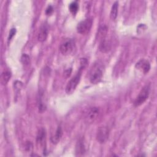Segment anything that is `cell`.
<instances>
[{
    "label": "cell",
    "mask_w": 157,
    "mask_h": 157,
    "mask_svg": "<svg viewBox=\"0 0 157 157\" xmlns=\"http://www.w3.org/2000/svg\"><path fill=\"white\" fill-rule=\"evenodd\" d=\"M103 75L102 67L99 63H95L90 72V81L93 84L98 83L102 79Z\"/></svg>",
    "instance_id": "6da1fadb"
},
{
    "label": "cell",
    "mask_w": 157,
    "mask_h": 157,
    "mask_svg": "<svg viewBox=\"0 0 157 157\" xmlns=\"http://www.w3.org/2000/svg\"><path fill=\"white\" fill-rule=\"evenodd\" d=\"M83 69L80 67L78 71L77 74L68 82L66 86V92L67 94H71L74 93L75 88H77L80 80V77L82 75Z\"/></svg>",
    "instance_id": "7a4b0ae2"
},
{
    "label": "cell",
    "mask_w": 157,
    "mask_h": 157,
    "mask_svg": "<svg viewBox=\"0 0 157 157\" xmlns=\"http://www.w3.org/2000/svg\"><path fill=\"white\" fill-rule=\"evenodd\" d=\"M69 10L71 11V13H72L73 14L76 13L78 10V4L77 1L72 2L69 4Z\"/></svg>",
    "instance_id": "ac0fdd59"
},
{
    "label": "cell",
    "mask_w": 157,
    "mask_h": 157,
    "mask_svg": "<svg viewBox=\"0 0 157 157\" xmlns=\"http://www.w3.org/2000/svg\"><path fill=\"white\" fill-rule=\"evenodd\" d=\"M37 106L39 112L42 113L46 110V104L44 101V94L42 93H39V97L37 98Z\"/></svg>",
    "instance_id": "4fadbf2b"
},
{
    "label": "cell",
    "mask_w": 157,
    "mask_h": 157,
    "mask_svg": "<svg viewBox=\"0 0 157 157\" xmlns=\"http://www.w3.org/2000/svg\"><path fill=\"white\" fill-rule=\"evenodd\" d=\"M93 25V20L90 18H86L80 21L77 26V31L78 33L85 34L91 29Z\"/></svg>",
    "instance_id": "5b68a950"
},
{
    "label": "cell",
    "mask_w": 157,
    "mask_h": 157,
    "mask_svg": "<svg viewBox=\"0 0 157 157\" xmlns=\"http://www.w3.org/2000/svg\"><path fill=\"white\" fill-rule=\"evenodd\" d=\"M136 67L143 72V73L146 74L150 71V64L148 60L141 59L136 64Z\"/></svg>",
    "instance_id": "9c48e42d"
},
{
    "label": "cell",
    "mask_w": 157,
    "mask_h": 157,
    "mask_svg": "<svg viewBox=\"0 0 157 157\" xmlns=\"http://www.w3.org/2000/svg\"><path fill=\"white\" fill-rule=\"evenodd\" d=\"M25 148L27 151H31L32 149H33V145L31 143V142H28L26 144V145H25Z\"/></svg>",
    "instance_id": "603a6c76"
},
{
    "label": "cell",
    "mask_w": 157,
    "mask_h": 157,
    "mask_svg": "<svg viewBox=\"0 0 157 157\" xmlns=\"http://www.w3.org/2000/svg\"><path fill=\"white\" fill-rule=\"evenodd\" d=\"M48 26L47 23H44L41 25L39 32L37 34V39L40 42H44L48 36Z\"/></svg>",
    "instance_id": "ba28073f"
},
{
    "label": "cell",
    "mask_w": 157,
    "mask_h": 157,
    "mask_svg": "<svg viewBox=\"0 0 157 157\" xmlns=\"http://www.w3.org/2000/svg\"><path fill=\"white\" fill-rule=\"evenodd\" d=\"M109 136V130L106 126L99 127L96 132V139L101 143L103 144L107 141Z\"/></svg>",
    "instance_id": "52a82bcc"
},
{
    "label": "cell",
    "mask_w": 157,
    "mask_h": 157,
    "mask_svg": "<svg viewBox=\"0 0 157 157\" xmlns=\"http://www.w3.org/2000/svg\"><path fill=\"white\" fill-rule=\"evenodd\" d=\"M21 61L25 65H28L30 62L29 56L27 54H23L21 57Z\"/></svg>",
    "instance_id": "d6986e66"
},
{
    "label": "cell",
    "mask_w": 157,
    "mask_h": 157,
    "mask_svg": "<svg viewBox=\"0 0 157 157\" xmlns=\"http://www.w3.org/2000/svg\"><path fill=\"white\" fill-rule=\"evenodd\" d=\"M110 48H111V44L108 40L105 39V38L101 39L99 44V50L101 52L106 53L110 50Z\"/></svg>",
    "instance_id": "8fae6325"
},
{
    "label": "cell",
    "mask_w": 157,
    "mask_h": 157,
    "mask_svg": "<svg viewBox=\"0 0 157 157\" xmlns=\"http://www.w3.org/2000/svg\"><path fill=\"white\" fill-rule=\"evenodd\" d=\"M53 11V8L52 6H48L46 9L45 13L47 15H50Z\"/></svg>",
    "instance_id": "7402d4cb"
},
{
    "label": "cell",
    "mask_w": 157,
    "mask_h": 157,
    "mask_svg": "<svg viewBox=\"0 0 157 157\" xmlns=\"http://www.w3.org/2000/svg\"><path fill=\"white\" fill-rule=\"evenodd\" d=\"M11 76H12V74L10 71L7 70V71H3L1 75V82L2 85H6L10 80Z\"/></svg>",
    "instance_id": "5bb4252c"
},
{
    "label": "cell",
    "mask_w": 157,
    "mask_h": 157,
    "mask_svg": "<svg viewBox=\"0 0 157 157\" xmlns=\"http://www.w3.org/2000/svg\"><path fill=\"white\" fill-rule=\"evenodd\" d=\"M85 151V148L83 141L82 139H80L77 142V145L76 146V153L78 154V155H82L84 153Z\"/></svg>",
    "instance_id": "2e32d148"
},
{
    "label": "cell",
    "mask_w": 157,
    "mask_h": 157,
    "mask_svg": "<svg viewBox=\"0 0 157 157\" xmlns=\"http://www.w3.org/2000/svg\"><path fill=\"white\" fill-rule=\"evenodd\" d=\"M118 1H115L112 6L111 10H110V18L112 20H114L116 19L117 17V13H118Z\"/></svg>",
    "instance_id": "9a60e30c"
},
{
    "label": "cell",
    "mask_w": 157,
    "mask_h": 157,
    "mask_svg": "<svg viewBox=\"0 0 157 157\" xmlns=\"http://www.w3.org/2000/svg\"><path fill=\"white\" fill-rule=\"evenodd\" d=\"M16 33V29L13 28L10 29V32H9V37H8V40H10L12 39V38L14 36V35Z\"/></svg>",
    "instance_id": "ffe728a7"
},
{
    "label": "cell",
    "mask_w": 157,
    "mask_h": 157,
    "mask_svg": "<svg viewBox=\"0 0 157 157\" xmlns=\"http://www.w3.org/2000/svg\"><path fill=\"white\" fill-rule=\"evenodd\" d=\"M63 135V131L61 126H58L55 132V134L51 137V141L53 144H56L60 140Z\"/></svg>",
    "instance_id": "30bf717a"
},
{
    "label": "cell",
    "mask_w": 157,
    "mask_h": 157,
    "mask_svg": "<svg viewBox=\"0 0 157 157\" xmlns=\"http://www.w3.org/2000/svg\"><path fill=\"white\" fill-rule=\"evenodd\" d=\"M107 28L105 25L101 26L99 29L98 34L99 37L101 38V39L105 38V36L107 34Z\"/></svg>",
    "instance_id": "e0dca14e"
},
{
    "label": "cell",
    "mask_w": 157,
    "mask_h": 157,
    "mask_svg": "<svg viewBox=\"0 0 157 157\" xmlns=\"http://www.w3.org/2000/svg\"><path fill=\"white\" fill-rule=\"evenodd\" d=\"M75 47V41L72 39H66L60 44L59 50L64 55L70 54L74 50Z\"/></svg>",
    "instance_id": "3957f363"
},
{
    "label": "cell",
    "mask_w": 157,
    "mask_h": 157,
    "mask_svg": "<svg viewBox=\"0 0 157 157\" xmlns=\"http://www.w3.org/2000/svg\"><path fill=\"white\" fill-rule=\"evenodd\" d=\"M100 114L101 110L99 107H90L85 114V120L88 123H93L98 118Z\"/></svg>",
    "instance_id": "8992f818"
},
{
    "label": "cell",
    "mask_w": 157,
    "mask_h": 157,
    "mask_svg": "<svg viewBox=\"0 0 157 157\" xmlns=\"http://www.w3.org/2000/svg\"><path fill=\"white\" fill-rule=\"evenodd\" d=\"M87 64V60L86 58H82L80 60V67L81 68H82L83 69H84V68L86 67Z\"/></svg>",
    "instance_id": "44dd1931"
},
{
    "label": "cell",
    "mask_w": 157,
    "mask_h": 157,
    "mask_svg": "<svg viewBox=\"0 0 157 157\" xmlns=\"http://www.w3.org/2000/svg\"><path fill=\"white\" fill-rule=\"evenodd\" d=\"M45 137H46V133H45V129L44 128L40 129L37 135V138H36L37 144H39V145L40 146L44 145L45 141Z\"/></svg>",
    "instance_id": "7c38bea8"
},
{
    "label": "cell",
    "mask_w": 157,
    "mask_h": 157,
    "mask_svg": "<svg viewBox=\"0 0 157 157\" xmlns=\"http://www.w3.org/2000/svg\"><path fill=\"white\" fill-rule=\"evenodd\" d=\"M150 93V86L149 85H145L144 86L140 91L139 92L138 96L136 98L134 102V105L135 107H138L140 105H142L148 98Z\"/></svg>",
    "instance_id": "277c9868"
}]
</instances>
